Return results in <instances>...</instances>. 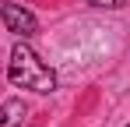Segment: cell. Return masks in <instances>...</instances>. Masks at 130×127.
<instances>
[{
	"label": "cell",
	"instance_id": "6da1fadb",
	"mask_svg": "<svg viewBox=\"0 0 130 127\" xmlns=\"http://www.w3.org/2000/svg\"><path fill=\"white\" fill-rule=\"evenodd\" d=\"M7 78H11V85H18V88H32V92H42V95L56 88V74H53V67L42 64L39 53H35L32 46H25L21 39L14 42V49H11Z\"/></svg>",
	"mask_w": 130,
	"mask_h": 127
},
{
	"label": "cell",
	"instance_id": "7a4b0ae2",
	"mask_svg": "<svg viewBox=\"0 0 130 127\" xmlns=\"http://www.w3.org/2000/svg\"><path fill=\"white\" fill-rule=\"evenodd\" d=\"M0 18H4V25H7V32H14L18 39L35 35V28H39L35 14H32L28 7H21V4H14V0H4V4H0Z\"/></svg>",
	"mask_w": 130,
	"mask_h": 127
},
{
	"label": "cell",
	"instance_id": "3957f363",
	"mask_svg": "<svg viewBox=\"0 0 130 127\" xmlns=\"http://www.w3.org/2000/svg\"><path fill=\"white\" fill-rule=\"evenodd\" d=\"M25 120V106L21 99H7L4 103V109H0V127H18Z\"/></svg>",
	"mask_w": 130,
	"mask_h": 127
},
{
	"label": "cell",
	"instance_id": "277c9868",
	"mask_svg": "<svg viewBox=\"0 0 130 127\" xmlns=\"http://www.w3.org/2000/svg\"><path fill=\"white\" fill-rule=\"evenodd\" d=\"M91 7H123V0H88Z\"/></svg>",
	"mask_w": 130,
	"mask_h": 127
},
{
	"label": "cell",
	"instance_id": "5b68a950",
	"mask_svg": "<svg viewBox=\"0 0 130 127\" xmlns=\"http://www.w3.org/2000/svg\"><path fill=\"white\" fill-rule=\"evenodd\" d=\"M127 127H130V124H127Z\"/></svg>",
	"mask_w": 130,
	"mask_h": 127
}]
</instances>
